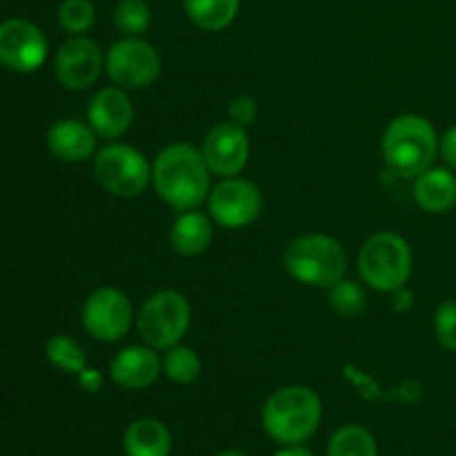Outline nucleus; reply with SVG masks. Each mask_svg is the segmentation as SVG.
Wrapping results in <instances>:
<instances>
[{
	"label": "nucleus",
	"mask_w": 456,
	"mask_h": 456,
	"mask_svg": "<svg viewBox=\"0 0 456 456\" xmlns=\"http://www.w3.org/2000/svg\"><path fill=\"white\" fill-rule=\"evenodd\" d=\"M203 156L212 174L232 178L245 169L249 160V138L240 125L221 123L209 129L203 142Z\"/></svg>",
	"instance_id": "obj_13"
},
{
	"label": "nucleus",
	"mask_w": 456,
	"mask_h": 456,
	"mask_svg": "<svg viewBox=\"0 0 456 456\" xmlns=\"http://www.w3.org/2000/svg\"><path fill=\"white\" fill-rule=\"evenodd\" d=\"M163 372L167 374L169 381L181 383V386L194 383L200 374L199 354L191 347H185L178 343V346L169 347L167 354H165Z\"/></svg>",
	"instance_id": "obj_23"
},
{
	"label": "nucleus",
	"mask_w": 456,
	"mask_h": 456,
	"mask_svg": "<svg viewBox=\"0 0 456 456\" xmlns=\"http://www.w3.org/2000/svg\"><path fill=\"white\" fill-rule=\"evenodd\" d=\"M96 20V9L92 0H62L58 7V22L67 34L83 36L85 31L92 29Z\"/></svg>",
	"instance_id": "obj_25"
},
{
	"label": "nucleus",
	"mask_w": 456,
	"mask_h": 456,
	"mask_svg": "<svg viewBox=\"0 0 456 456\" xmlns=\"http://www.w3.org/2000/svg\"><path fill=\"white\" fill-rule=\"evenodd\" d=\"M439 151L441 156H444L445 163L452 169H456V125L444 134V138L439 141Z\"/></svg>",
	"instance_id": "obj_29"
},
{
	"label": "nucleus",
	"mask_w": 456,
	"mask_h": 456,
	"mask_svg": "<svg viewBox=\"0 0 456 456\" xmlns=\"http://www.w3.org/2000/svg\"><path fill=\"white\" fill-rule=\"evenodd\" d=\"M283 265L298 283L330 289L346 279L347 254L332 236L303 234L285 248Z\"/></svg>",
	"instance_id": "obj_4"
},
{
	"label": "nucleus",
	"mask_w": 456,
	"mask_h": 456,
	"mask_svg": "<svg viewBox=\"0 0 456 456\" xmlns=\"http://www.w3.org/2000/svg\"><path fill=\"white\" fill-rule=\"evenodd\" d=\"M96 181L118 199H136L151 183V165L145 154L125 142H111L94 160Z\"/></svg>",
	"instance_id": "obj_7"
},
{
	"label": "nucleus",
	"mask_w": 456,
	"mask_h": 456,
	"mask_svg": "<svg viewBox=\"0 0 456 456\" xmlns=\"http://www.w3.org/2000/svg\"><path fill=\"white\" fill-rule=\"evenodd\" d=\"M414 199L423 212H450L456 205V176L444 167L426 169L414 181Z\"/></svg>",
	"instance_id": "obj_18"
},
{
	"label": "nucleus",
	"mask_w": 456,
	"mask_h": 456,
	"mask_svg": "<svg viewBox=\"0 0 456 456\" xmlns=\"http://www.w3.org/2000/svg\"><path fill=\"white\" fill-rule=\"evenodd\" d=\"M78 381H80V386H83V390L98 392L102 386V374L94 368H85L83 372L78 374Z\"/></svg>",
	"instance_id": "obj_30"
},
{
	"label": "nucleus",
	"mask_w": 456,
	"mask_h": 456,
	"mask_svg": "<svg viewBox=\"0 0 456 456\" xmlns=\"http://www.w3.org/2000/svg\"><path fill=\"white\" fill-rule=\"evenodd\" d=\"M330 307L341 316H356L365 307V294L354 281H346L330 288Z\"/></svg>",
	"instance_id": "obj_26"
},
{
	"label": "nucleus",
	"mask_w": 456,
	"mask_h": 456,
	"mask_svg": "<svg viewBox=\"0 0 456 456\" xmlns=\"http://www.w3.org/2000/svg\"><path fill=\"white\" fill-rule=\"evenodd\" d=\"M185 13L199 29L223 31L234 22L240 0H183Z\"/></svg>",
	"instance_id": "obj_20"
},
{
	"label": "nucleus",
	"mask_w": 456,
	"mask_h": 456,
	"mask_svg": "<svg viewBox=\"0 0 456 456\" xmlns=\"http://www.w3.org/2000/svg\"><path fill=\"white\" fill-rule=\"evenodd\" d=\"M209 174L203 151L190 142H172L151 165V185L156 194L178 212L196 209L209 196Z\"/></svg>",
	"instance_id": "obj_1"
},
{
	"label": "nucleus",
	"mask_w": 456,
	"mask_h": 456,
	"mask_svg": "<svg viewBox=\"0 0 456 456\" xmlns=\"http://www.w3.org/2000/svg\"><path fill=\"white\" fill-rule=\"evenodd\" d=\"M114 22L120 34L141 38L151 27V9L145 0H118L114 9Z\"/></svg>",
	"instance_id": "obj_24"
},
{
	"label": "nucleus",
	"mask_w": 456,
	"mask_h": 456,
	"mask_svg": "<svg viewBox=\"0 0 456 456\" xmlns=\"http://www.w3.org/2000/svg\"><path fill=\"white\" fill-rule=\"evenodd\" d=\"M191 323V305L178 289L154 292L136 316V328L145 343L154 350H169L178 346Z\"/></svg>",
	"instance_id": "obj_6"
},
{
	"label": "nucleus",
	"mask_w": 456,
	"mask_h": 456,
	"mask_svg": "<svg viewBox=\"0 0 456 456\" xmlns=\"http://www.w3.org/2000/svg\"><path fill=\"white\" fill-rule=\"evenodd\" d=\"M163 372V361L150 346H129L111 359L110 377L125 390H145Z\"/></svg>",
	"instance_id": "obj_15"
},
{
	"label": "nucleus",
	"mask_w": 456,
	"mask_h": 456,
	"mask_svg": "<svg viewBox=\"0 0 456 456\" xmlns=\"http://www.w3.org/2000/svg\"><path fill=\"white\" fill-rule=\"evenodd\" d=\"M209 216L227 230L248 227L261 216L263 194L252 181L232 176L212 187L208 196Z\"/></svg>",
	"instance_id": "obj_9"
},
{
	"label": "nucleus",
	"mask_w": 456,
	"mask_h": 456,
	"mask_svg": "<svg viewBox=\"0 0 456 456\" xmlns=\"http://www.w3.org/2000/svg\"><path fill=\"white\" fill-rule=\"evenodd\" d=\"M134 310L127 294L116 288H98L83 305V328L101 343H116L129 332Z\"/></svg>",
	"instance_id": "obj_10"
},
{
	"label": "nucleus",
	"mask_w": 456,
	"mask_h": 456,
	"mask_svg": "<svg viewBox=\"0 0 456 456\" xmlns=\"http://www.w3.org/2000/svg\"><path fill=\"white\" fill-rule=\"evenodd\" d=\"M102 67H105V56L101 47L85 36L65 40L56 53V78L71 92L92 87L101 78Z\"/></svg>",
	"instance_id": "obj_12"
},
{
	"label": "nucleus",
	"mask_w": 456,
	"mask_h": 456,
	"mask_svg": "<svg viewBox=\"0 0 456 456\" xmlns=\"http://www.w3.org/2000/svg\"><path fill=\"white\" fill-rule=\"evenodd\" d=\"M435 334L445 350L456 352V301H444L436 307Z\"/></svg>",
	"instance_id": "obj_27"
},
{
	"label": "nucleus",
	"mask_w": 456,
	"mask_h": 456,
	"mask_svg": "<svg viewBox=\"0 0 456 456\" xmlns=\"http://www.w3.org/2000/svg\"><path fill=\"white\" fill-rule=\"evenodd\" d=\"M47 58V38L34 22L12 18L0 25V65L18 74L40 69Z\"/></svg>",
	"instance_id": "obj_11"
},
{
	"label": "nucleus",
	"mask_w": 456,
	"mask_h": 456,
	"mask_svg": "<svg viewBox=\"0 0 456 456\" xmlns=\"http://www.w3.org/2000/svg\"><path fill=\"white\" fill-rule=\"evenodd\" d=\"M439 154L435 125L419 114H403L383 134V160L401 178H417L432 167Z\"/></svg>",
	"instance_id": "obj_3"
},
{
	"label": "nucleus",
	"mask_w": 456,
	"mask_h": 456,
	"mask_svg": "<svg viewBox=\"0 0 456 456\" xmlns=\"http://www.w3.org/2000/svg\"><path fill=\"white\" fill-rule=\"evenodd\" d=\"M123 448L127 456H169L172 435L163 421L142 417L129 423L123 436Z\"/></svg>",
	"instance_id": "obj_19"
},
{
	"label": "nucleus",
	"mask_w": 456,
	"mask_h": 456,
	"mask_svg": "<svg viewBox=\"0 0 456 456\" xmlns=\"http://www.w3.org/2000/svg\"><path fill=\"white\" fill-rule=\"evenodd\" d=\"M274 456H314L307 448H303V444L298 445H283V450H279Z\"/></svg>",
	"instance_id": "obj_32"
},
{
	"label": "nucleus",
	"mask_w": 456,
	"mask_h": 456,
	"mask_svg": "<svg viewBox=\"0 0 456 456\" xmlns=\"http://www.w3.org/2000/svg\"><path fill=\"white\" fill-rule=\"evenodd\" d=\"M323 403L312 387L288 386L276 390L263 405V430L281 445L305 444L319 430Z\"/></svg>",
	"instance_id": "obj_2"
},
{
	"label": "nucleus",
	"mask_w": 456,
	"mask_h": 456,
	"mask_svg": "<svg viewBox=\"0 0 456 456\" xmlns=\"http://www.w3.org/2000/svg\"><path fill=\"white\" fill-rule=\"evenodd\" d=\"M227 111H230L232 123L240 125V127H248V125H252L254 120H256L258 105H256V101H254V98L236 96L234 101L230 102V107H227Z\"/></svg>",
	"instance_id": "obj_28"
},
{
	"label": "nucleus",
	"mask_w": 456,
	"mask_h": 456,
	"mask_svg": "<svg viewBox=\"0 0 456 456\" xmlns=\"http://www.w3.org/2000/svg\"><path fill=\"white\" fill-rule=\"evenodd\" d=\"M328 456H379V445L372 432L350 423L330 436Z\"/></svg>",
	"instance_id": "obj_21"
},
{
	"label": "nucleus",
	"mask_w": 456,
	"mask_h": 456,
	"mask_svg": "<svg viewBox=\"0 0 456 456\" xmlns=\"http://www.w3.org/2000/svg\"><path fill=\"white\" fill-rule=\"evenodd\" d=\"M212 239V218L199 209L181 212V216L174 221L172 230H169V243H172L174 252H178L181 256H199V254L208 252Z\"/></svg>",
	"instance_id": "obj_17"
},
{
	"label": "nucleus",
	"mask_w": 456,
	"mask_h": 456,
	"mask_svg": "<svg viewBox=\"0 0 456 456\" xmlns=\"http://www.w3.org/2000/svg\"><path fill=\"white\" fill-rule=\"evenodd\" d=\"M359 274L379 292L405 288L412 274V249L401 234L379 232L370 236L359 252Z\"/></svg>",
	"instance_id": "obj_5"
},
{
	"label": "nucleus",
	"mask_w": 456,
	"mask_h": 456,
	"mask_svg": "<svg viewBox=\"0 0 456 456\" xmlns=\"http://www.w3.org/2000/svg\"><path fill=\"white\" fill-rule=\"evenodd\" d=\"M163 69L160 53L147 40L125 36L116 40L105 56V71L123 89H145L156 83Z\"/></svg>",
	"instance_id": "obj_8"
},
{
	"label": "nucleus",
	"mask_w": 456,
	"mask_h": 456,
	"mask_svg": "<svg viewBox=\"0 0 456 456\" xmlns=\"http://www.w3.org/2000/svg\"><path fill=\"white\" fill-rule=\"evenodd\" d=\"M412 303H414V297L410 289L399 288L392 292V305H395L399 312H408L410 307H412Z\"/></svg>",
	"instance_id": "obj_31"
},
{
	"label": "nucleus",
	"mask_w": 456,
	"mask_h": 456,
	"mask_svg": "<svg viewBox=\"0 0 456 456\" xmlns=\"http://www.w3.org/2000/svg\"><path fill=\"white\" fill-rule=\"evenodd\" d=\"M47 359L56 365L58 370L67 374H76L78 377L85 368H87V356L85 350L74 341V338L65 337V334H56L47 341Z\"/></svg>",
	"instance_id": "obj_22"
},
{
	"label": "nucleus",
	"mask_w": 456,
	"mask_h": 456,
	"mask_svg": "<svg viewBox=\"0 0 456 456\" xmlns=\"http://www.w3.org/2000/svg\"><path fill=\"white\" fill-rule=\"evenodd\" d=\"M47 147L58 160L80 163L96 151V132L78 118H62L49 129Z\"/></svg>",
	"instance_id": "obj_16"
},
{
	"label": "nucleus",
	"mask_w": 456,
	"mask_h": 456,
	"mask_svg": "<svg viewBox=\"0 0 456 456\" xmlns=\"http://www.w3.org/2000/svg\"><path fill=\"white\" fill-rule=\"evenodd\" d=\"M216 456H249L248 452H240V450H225V452L216 454Z\"/></svg>",
	"instance_id": "obj_33"
},
{
	"label": "nucleus",
	"mask_w": 456,
	"mask_h": 456,
	"mask_svg": "<svg viewBox=\"0 0 456 456\" xmlns=\"http://www.w3.org/2000/svg\"><path fill=\"white\" fill-rule=\"evenodd\" d=\"M134 120V107L123 87H102L92 96L87 105V123L96 136H123Z\"/></svg>",
	"instance_id": "obj_14"
}]
</instances>
